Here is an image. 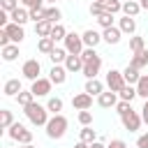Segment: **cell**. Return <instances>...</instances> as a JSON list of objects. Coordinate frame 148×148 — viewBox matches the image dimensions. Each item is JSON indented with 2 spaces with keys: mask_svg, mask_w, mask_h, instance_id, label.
Wrapping results in <instances>:
<instances>
[{
  "mask_svg": "<svg viewBox=\"0 0 148 148\" xmlns=\"http://www.w3.org/2000/svg\"><path fill=\"white\" fill-rule=\"evenodd\" d=\"M23 111H25L28 120H30L35 127H42V125H46V123H49V109H46V106H42V104H37V102H32V104L23 106Z\"/></svg>",
  "mask_w": 148,
  "mask_h": 148,
  "instance_id": "2",
  "label": "cell"
},
{
  "mask_svg": "<svg viewBox=\"0 0 148 148\" xmlns=\"http://www.w3.org/2000/svg\"><path fill=\"white\" fill-rule=\"evenodd\" d=\"M74 148H90L86 141H79V143H74Z\"/></svg>",
  "mask_w": 148,
  "mask_h": 148,
  "instance_id": "51",
  "label": "cell"
},
{
  "mask_svg": "<svg viewBox=\"0 0 148 148\" xmlns=\"http://www.w3.org/2000/svg\"><path fill=\"white\" fill-rule=\"evenodd\" d=\"M72 106H74L76 111H86V109H90V106H92V95H88L86 90L79 92V95H74V97H72Z\"/></svg>",
  "mask_w": 148,
  "mask_h": 148,
  "instance_id": "10",
  "label": "cell"
},
{
  "mask_svg": "<svg viewBox=\"0 0 148 148\" xmlns=\"http://www.w3.org/2000/svg\"><path fill=\"white\" fill-rule=\"evenodd\" d=\"M51 88H53V81L51 79H37V81H32V92H35V97H46L49 92H51Z\"/></svg>",
  "mask_w": 148,
  "mask_h": 148,
  "instance_id": "9",
  "label": "cell"
},
{
  "mask_svg": "<svg viewBox=\"0 0 148 148\" xmlns=\"http://www.w3.org/2000/svg\"><path fill=\"white\" fill-rule=\"evenodd\" d=\"M106 86H109V90L120 92V90L127 86V83H125L123 72H118V69H109V72H106Z\"/></svg>",
  "mask_w": 148,
  "mask_h": 148,
  "instance_id": "6",
  "label": "cell"
},
{
  "mask_svg": "<svg viewBox=\"0 0 148 148\" xmlns=\"http://www.w3.org/2000/svg\"><path fill=\"white\" fill-rule=\"evenodd\" d=\"M21 148H35V146H32V143H23Z\"/></svg>",
  "mask_w": 148,
  "mask_h": 148,
  "instance_id": "53",
  "label": "cell"
},
{
  "mask_svg": "<svg viewBox=\"0 0 148 148\" xmlns=\"http://www.w3.org/2000/svg\"><path fill=\"white\" fill-rule=\"evenodd\" d=\"M5 30L9 32L12 44H21V42L25 39V30H23V25H18V23H7V25H5Z\"/></svg>",
  "mask_w": 148,
  "mask_h": 148,
  "instance_id": "11",
  "label": "cell"
},
{
  "mask_svg": "<svg viewBox=\"0 0 148 148\" xmlns=\"http://www.w3.org/2000/svg\"><path fill=\"white\" fill-rule=\"evenodd\" d=\"M46 2H51V5H53V2H56V0H46Z\"/></svg>",
  "mask_w": 148,
  "mask_h": 148,
  "instance_id": "55",
  "label": "cell"
},
{
  "mask_svg": "<svg viewBox=\"0 0 148 148\" xmlns=\"http://www.w3.org/2000/svg\"><path fill=\"white\" fill-rule=\"evenodd\" d=\"M143 49H146V42H143V37L134 35V37L130 39V51H132V53H139V51H143Z\"/></svg>",
  "mask_w": 148,
  "mask_h": 148,
  "instance_id": "35",
  "label": "cell"
},
{
  "mask_svg": "<svg viewBox=\"0 0 148 148\" xmlns=\"http://www.w3.org/2000/svg\"><path fill=\"white\" fill-rule=\"evenodd\" d=\"M136 95L148 99V74H141V79L136 81Z\"/></svg>",
  "mask_w": 148,
  "mask_h": 148,
  "instance_id": "30",
  "label": "cell"
},
{
  "mask_svg": "<svg viewBox=\"0 0 148 148\" xmlns=\"http://www.w3.org/2000/svg\"><path fill=\"white\" fill-rule=\"evenodd\" d=\"M44 127H46V136L49 139H62L65 132H67V118L62 113H53Z\"/></svg>",
  "mask_w": 148,
  "mask_h": 148,
  "instance_id": "1",
  "label": "cell"
},
{
  "mask_svg": "<svg viewBox=\"0 0 148 148\" xmlns=\"http://www.w3.org/2000/svg\"><path fill=\"white\" fill-rule=\"evenodd\" d=\"M44 18H46V7H35V9H30V21L39 23V21H44Z\"/></svg>",
  "mask_w": 148,
  "mask_h": 148,
  "instance_id": "36",
  "label": "cell"
},
{
  "mask_svg": "<svg viewBox=\"0 0 148 148\" xmlns=\"http://www.w3.org/2000/svg\"><path fill=\"white\" fill-rule=\"evenodd\" d=\"M116 109H118V113L123 116L125 111H130V109H132V102H125V99H120V102L116 104Z\"/></svg>",
  "mask_w": 148,
  "mask_h": 148,
  "instance_id": "43",
  "label": "cell"
},
{
  "mask_svg": "<svg viewBox=\"0 0 148 148\" xmlns=\"http://www.w3.org/2000/svg\"><path fill=\"white\" fill-rule=\"evenodd\" d=\"M65 67H67V72H83V58H81V53H69L67 60H65Z\"/></svg>",
  "mask_w": 148,
  "mask_h": 148,
  "instance_id": "13",
  "label": "cell"
},
{
  "mask_svg": "<svg viewBox=\"0 0 148 148\" xmlns=\"http://www.w3.org/2000/svg\"><path fill=\"white\" fill-rule=\"evenodd\" d=\"M136 148H148V132L136 139Z\"/></svg>",
  "mask_w": 148,
  "mask_h": 148,
  "instance_id": "46",
  "label": "cell"
},
{
  "mask_svg": "<svg viewBox=\"0 0 148 148\" xmlns=\"http://www.w3.org/2000/svg\"><path fill=\"white\" fill-rule=\"evenodd\" d=\"M2 92H5L7 97H16V95L21 92V81H18V79H9V81H5Z\"/></svg>",
  "mask_w": 148,
  "mask_h": 148,
  "instance_id": "17",
  "label": "cell"
},
{
  "mask_svg": "<svg viewBox=\"0 0 148 148\" xmlns=\"http://www.w3.org/2000/svg\"><path fill=\"white\" fill-rule=\"evenodd\" d=\"M67 56H69V53H67V49H53V51L49 53V58H51V62H53V65L65 62V60H67Z\"/></svg>",
  "mask_w": 148,
  "mask_h": 148,
  "instance_id": "27",
  "label": "cell"
},
{
  "mask_svg": "<svg viewBox=\"0 0 148 148\" xmlns=\"http://www.w3.org/2000/svg\"><path fill=\"white\" fill-rule=\"evenodd\" d=\"M97 23H99L102 28H111V25H113V14H109V12H104L102 16H97Z\"/></svg>",
  "mask_w": 148,
  "mask_h": 148,
  "instance_id": "39",
  "label": "cell"
},
{
  "mask_svg": "<svg viewBox=\"0 0 148 148\" xmlns=\"http://www.w3.org/2000/svg\"><path fill=\"white\" fill-rule=\"evenodd\" d=\"M120 120H123V125H125V130H127V132H136V130L141 127V123H143V118H141V113H136L134 109H130V111H125V113L120 116Z\"/></svg>",
  "mask_w": 148,
  "mask_h": 148,
  "instance_id": "4",
  "label": "cell"
},
{
  "mask_svg": "<svg viewBox=\"0 0 148 148\" xmlns=\"http://www.w3.org/2000/svg\"><path fill=\"white\" fill-rule=\"evenodd\" d=\"M81 37H83V44H86V46H92V49L102 42V35H99L97 30H86Z\"/></svg>",
  "mask_w": 148,
  "mask_h": 148,
  "instance_id": "22",
  "label": "cell"
},
{
  "mask_svg": "<svg viewBox=\"0 0 148 148\" xmlns=\"http://www.w3.org/2000/svg\"><path fill=\"white\" fill-rule=\"evenodd\" d=\"M65 49H67V53H83V49H86L83 37L76 35V32H67V37H65Z\"/></svg>",
  "mask_w": 148,
  "mask_h": 148,
  "instance_id": "7",
  "label": "cell"
},
{
  "mask_svg": "<svg viewBox=\"0 0 148 148\" xmlns=\"http://www.w3.org/2000/svg\"><path fill=\"white\" fill-rule=\"evenodd\" d=\"M118 92H113V90H106V92H102L99 97H97V104L102 106V109H111V106H116L118 104V97H116Z\"/></svg>",
  "mask_w": 148,
  "mask_h": 148,
  "instance_id": "15",
  "label": "cell"
},
{
  "mask_svg": "<svg viewBox=\"0 0 148 148\" xmlns=\"http://www.w3.org/2000/svg\"><path fill=\"white\" fill-rule=\"evenodd\" d=\"M49 37H51L53 42H65V37H67V30H65V25H60V23H56Z\"/></svg>",
  "mask_w": 148,
  "mask_h": 148,
  "instance_id": "31",
  "label": "cell"
},
{
  "mask_svg": "<svg viewBox=\"0 0 148 148\" xmlns=\"http://www.w3.org/2000/svg\"><path fill=\"white\" fill-rule=\"evenodd\" d=\"M104 12H106V7H104V2H92V5H90V14H92L95 18H97V16H102Z\"/></svg>",
  "mask_w": 148,
  "mask_h": 148,
  "instance_id": "40",
  "label": "cell"
},
{
  "mask_svg": "<svg viewBox=\"0 0 148 148\" xmlns=\"http://www.w3.org/2000/svg\"><path fill=\"white\" fill-rule=\"evenodd\" d=\"M81 141H86V143L97 141V132H95L90 125H83V130H81Z\"/></svg>",
  "mask_w": 148,
  "mask_h": 148,
  "instance_id": "33",
  "label": "cell"
},
{
  "mask_svg": "<svg viewBox=\"0 0 148 148\" xmlns=\"http://www.w3.org/2000/svg\"><path fill=\"white\" fill-rule=\"evenodd\" d=\"M9 18H12V23H18V25H25L28 21H30V12H25L23 7H16L12 14H9Z\"/></svg>",
  "mask_w": 148,
  "mask_h": 148,
  "instance_id": "16",
  "label": "cell"
},
{
  "mask_svg": "<svg viewBox=\"0 0 148 148\" xmlns=\"http://www.w3.org/2000/svg\"><path fill=\"white\" fill-rule=\"evenodd\" d=\"M53 25L56 23H51V21H39V23H35V32H37V37H49L51 35V30H53Z\"/></svg>",
  "mask_w": 148,
  "mask_h": 148,
  "instance_id": "24",
  "label": "cell"
},
{
  "mask_svg": "<svg viewBox=\"0 0 148 148\" xmlns=\"http://www.w3.org/2000/svg\"><path fill=\"white\" fill-rule=\"evenodd\" d=\"M49 79L56 83V86H62L67 81V67H60V65H53L51 72H49Z\"/></svg>",
  "mask_w": 148,
  "mask_h": 148,
  "instance_id": "14",
  "label": "cell"
},
{
  "mask_svg": "<svg viewBox=\"0 0 148 148\" xmlns=\"http://www.w3.org/2000/svg\"><path fill=\"white\" fill-rule=\"evenodd\" d=\"M16 7H18V0H2V12H9L12 14Z\"/></svg>",
  "mask_w": 148,
  "mask_h": 148,
  "instance_id": "42",
  "label": "cell"
},
{
  "mask_svg": "<svg viewBox=\"0 0 148 148\" xmlns=\"http://www.w3.org/2000/svg\"><path fill=\"white\" fill-rule=\"evenodd\" d=\"M130 65H132V67H136V69H143V67L148 65V49H143V51L134 53V56H132V60H130Z\"/></svg>",
  "mask_w": 148,
  "mask_h": 148,
  "instance_id": "19",
  "label": "cell"
},
{
  "mask_svg": "<svg viewBox=\"0 0 148 148\" xmlns=\"http://www.w3.org/2000/svg\"><path fill=\"white\" fill-rule=\"evenodd\" d=\"M141 2V9H148V0H139Z\"/></svg>",
  "mask_w": 148,
  "mask_h": 148,
  "instance_id": "52",
  "label": "cell"
},
{
  "mask_svg": "<svg viewBox=\"0 0 148 148\" xmlns=\"http://www.w3.org/2000/svg\"><path fill=\"white\" fill-rule=\"evenodd\" d=\"M7 44H12V39H9V32L2 28V30H0V49H2V46H7Z\"/></svg>",
  "mask_w": 148,
  "mask_h": 148,
  "instance_id": "44",
  "label": "cell"
},
{
  "mask_svg": "<svg viewBox=\"0 0 148 148\" xmlns=\"http://www.w3.org/2000/svg\"><path fill=\"white\" fill-rule=\"evenodd\" d=\"M106 148H127V143H125L123 139H113V141H111Z\"/></svg>",
  "mask_w": 148,
  "mask_h": 148,
  "instance_id": "47",
  "label": "cell"
},
{
  "mask_svg": "<svg viewBox=\"0 0 148 148\" xmlns=\"http://www.w3.org/2000/svg\"><path fill=\"white\" fill-rule=\"evenodd\" d=\"M21 2H23V7H28V9H35V7H42L44 0H21Z\"/></svg>",
  "mask_w": 148,
  "mask_h": 148,
  "instance_id": "45",
  "label": "cell"
},
{
  "mask_svg": "<svg viewBox=\"0 0 148 148\" xmlns=\"http://www.w3.org/2000/svg\"><path fill=\"white\" fill-rule=\"evenodd\" d=\"M92 2H106V0H92Z\"/></svg>",
  "mask_w": 148,
  "mask_h": 148,
  "instance_id": "54",
  "label": "cell"
},
{
  "mask_svg": "<svg viewBox=\"0 0 148 148\" xmlns=\"http://www.w3.org/2000/svg\"><path fill=\"white\" fill-rule=\"evenodd\" d=\"M104 7H106L109 14H118V12H123V2H120V0H106Z\"/></svg>",
  "mask_w": 148,
  "mask_h": 148,
  "instance_id": "38",
  "label": "cell"
},
{
  "mask_svg": "<svg viewBox=\"0 0 148 148\" xmlns=\"http://www.w3.org/2000/svg\"><path fill=\"white\" fill-rule=\"evenodd\" d=\"M86 92H88V95H97V97H99V95L104 92V83H102L99 79H88V81H86Z\"/></svg>",
  "mask_w": 148,
  "mask_h": 148,
  "instance_id": "18",
  "label": "cell"
},
{
  "mask_svg": "<svg viewBox=\"0 0 148 148\" xmlns=\"http://www.w3.org/2000/svg\"><path fill=\"white\" fill-rule=\"evenodd\" d=\"M141 118H143V123L148 125V99L143 102V109H141Z\"/></svg>",
  "mask_w": 148,
  "mask_h": 148,
  "instance_id": "48",
  "label": "cell"
},
{
  "mask_svg": "<svg viewBox=\"0 0 148 148\" xmlns=\"http://www.w3.org/2000/svg\"><path fill=\"white\" fill-rule=\"evenodd\" d=\"M118 95H120V99H125V102H132L134 97H139V95H136V86H130V83H127Z\"/></svg>",
  "mask_w": 148,
  "mask_h": 148,
  "instance_id": "32",
  "label": "cell"
},
{
  "mask_svg": "<svg viewBox=\"0 0 148 148\" xmlns=\"http://www.w3.org/2000/svg\"><path fill=\"white\" fill-rule=\"evenodd\" d=\"M118 28H120L123 32H127V35H134V32H136V21H134V16H123L120 23H118Z\"/></svg>",
  "mask_w": 148,
  "mask_h": 148,
  "instance_id": "21",
  "label": "cell"
},
{
  "mask_svg": "<svg viewBox=\"0 0 148 148\" xmlns=\"http://www.w3.org/2000/svg\"><path fill=\"white\" fill-rule=\"evenodd\" d=\"M2 58H5L7 62L16 60V58H18V44H7V46H2Z\"/></svg>",
  "mask_w": 148,
  "mask_h": 148,
  "instance_id": "25",
  "label": "cell"
},
{
  "mask_svg": "<svg viewBox=\"0 0 148 148\" xmlns=\"http://www.w3.org/2000/svg\"><path fill=\"white\" fill-rule=\"evenodd\" d=\"M9 12H0V28H5L7 25V21H9V16H7Z\"/></svg>",
  "mask_w": 148,
  "mask_h": 148,
  "instance_id": "49",
  "label": "cell"
},
{
  "mask_svg": "<svg viewBox=\"0 0 148 148\" xmlns=\"http://www.w3.org/2000/svg\"><path fill=\"white\" fill-rule=\"evenodd\" d=\"M141 12V2L139 0H125L123 2V14L125 16H136Z\"/></svg>",
  "mask_w": 148,
  "mask_h": 148,
  "instance_id": "20",
  "label": "cell"
},
{
  "mask_svg": "<svg viewBox=\"0 0 148 148\" xmlns=\"http://www.w3.org/2000/svg\"><path fill=\"white\" fill-rule=\"evenodd\" d=\"M79 123H81V125H90V123H92V113H90L88 109H86V111H79Z\"/></svg>",
  "mask_w": 148,
  "mask_h": 148,
  "instance_id": "41",
  "label": "cell"
},
{
  "mask_svg": "<svg viewBox=\"0 0 148 148\" xmlns=\"http://www.w3.org/2000/svg\"><path fill=\"white\" fill-rule=\"evenodd\" d=\"M7 134H9V139L18 141L21 146H23V143H32V132H30V130H25L21 123H14V125L7 130Z\"/></svg>",
  "mask_w": 148,
  "mask_h": 148,
  "instance_id": "3",
  "label": "cell"
},
{
  "mask_svg": "<svg viewBox=\"0 0 148 148\" xmlns=\"http://www.w3.org/2000/svg\"><path fill=\"white\" fill-rule=\"evenodd\" d=\"M123 76H125V83H130V86H136V81L141 79L139 69H136V67H132V65H127V67L123 69Z\"/></svg>",
  "mask_w": 148,
  "mask_h": 148,
  "instance_id": "23",
  "label": "cell"
},
{
  "mask_svg": "<svg viewBox=\"0 0 148 148\" xmlns=\"http://www.w3.org/2000/svg\"><path fill=\"white\" fill-rule=\"evenodd\" d=\"M62 18V12L56 7V5H51V7H46V21H51V23H58Z\"/></svg>",
  "mask_w": 148,
  "mask_h": 148,
  "instance_id": "34",
  "label": "cell"
},
{
  "mask_svg": "<svg viewBox=\"0 0 148 148\" xmlns=\"http://www.w3.org/2000/svg\"><path fill=\"white\" fill-rule=\"evenodd\" d=\"M16 102H18V106H28V104L35 102V92H32V90H21V92L16 95Z\"/></svg>",
  "mask_w": 148,
  "mask_h": 148,
  "instance_id": "28",
  "label": "cell"
},
{
  "mask_svg": "<svg viewBox=\"0 0 148 148\" xmlns=\"http://www.w3.org/2000/svg\"><path fill=\"white\" fill-rule=\"evenodd\" d=\"M37 49H39L42 53H46V56H49V53L56 49V42H53L51 37H39V42H37Z\"/></svg>",
  "mask_w": 148,
  "mask_h": 148,
  "instance_id": "26",
  "label": "cell"
},
{
  "mask_svg": "<svg viewBox=\"0 0 148 148\" xmlns=\"http://www.w3.org/2000/svg\"><path fill=\"white\" fill-rule=\"evenodd\" d=\"M88 146H90V148H106V146H104L99 139H97V141H92V143H88Z\"/></svg>",
  "mask_w": 148,
  "mask_h": 148,
  "instance_id": "50",
  "label": "cell"
},
{
  "mask_svg": "<svg viewBox=\"0 0 148 148\" xmlns=\"http://www.w3.org/2000/svg\"><path fill=\"white\" fill-rule=\"evenodd\" d=\"M39 72H42V65H39V60H37V58L25 60V62H23V67H21V74H23L28 81H37V79H39Z\"/></svg>",
  "mask_w": 148,
  "mask_h": 148,
  "instance_id": "5",
  "label": "cell"
},
{
  "mask_svg": "<svg viewBox=\"0 0 148 148\" xmlns=\"http://www.w3.org/2000/svg\"><path fill=\"white\" fill-rule=\"evenodd\" d=\"M99 67H102V58H99V53H95L92 58H88V60L83 62V76H86V79H97Z\"/></svg>",
  "mask_w": 148,
  "mask_h": 148,
  "instance_id": "8",
  "label": "cell"
},
{
  "mask_svg": "<svg viewBox=\"0 0 148 148\" xmlns=\"http://www.w3.org/2000/svg\"><path fill=\"white\" fill-rule=\"evenodd\" d=\"M12 125H14L12 111H9V109H2V111H0V130H9Z\"/></svg>",
  "mask_w": 148,
  "mask_h": 148,
  "instance_id": "29",
  "label": "cell"
},
{
  "mask_svg": "<svg viewBox=\"0 0 148 148\" xmlns=\"http://www.w3.org/2000/svg\"><path fill=\"white\" fill-rule=\"evenodd\" d=\"M120 37H123V30H120V28H116V25H111V28H104V32H102V39H104L109 46L118 44V42H120Z\"/></svg>",
  "mask_w": 148,
  "mask_h": 148,
  "instance_id": "12",
  "label": "cell"
},
{
  "mask_svg": "<svg viewBox=\"0 0 148 148\" xmlns=\"http://www.w3.org/2000/svg\"><path fill=\"white\" fill-rule=\"evenodd\" d=\"M46 109H49L51 113H58V111H62V99H60V97H49V102H46Z\"/></svg>",
  "mask_w": 148,
  "mask_h": 148,
  "instance_id": "37",
  "label": "cell"
}]
</instances>
